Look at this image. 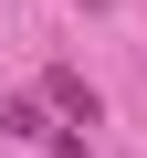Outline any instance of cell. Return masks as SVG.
I'll list each match as a JSON object with an SVG mask.
<instances>
[{
	"mask_svg": "<svg viewBox=\"0 0 147 158\" xmlns=\"http://www.w3.org/2000/svg\"><path fill=\"white\" fill-rule=\"evenodd\" d=\"M42 106H53V116H74V137H95V116H105V106H95V85H84L74 63H53V74H42Z\"/></svg>",
	"mask_w": 147,
	"mask_h": 158,
	"instance_id": "cell-1",
	"label": "cell"
},
{
	"mask_svg": "<svg viewBox=\"0 0 147 158\" xmlns=\"http://www.w3.org/2000/svg\"><path fill=\"white\" fill-rule=\"evenodd\" d=\"M74 11H116V0H74Z\"/></svg>",
	"mask_w": 147,
	"mask_h": 158,
	"instance_id": "cell-3",
	"label": "cell"
},
{
	"mask_svg": "<svg viewBox=\"0 0 147 158\" xmlns=\"http://www.w3.org/2000/svg\"><path fill=\"white\" fill-rule=\"evenodd\" d=\"M0 127H11L21 148H53V127H42V95H21V106H11V116H0Z\"/></svg>",
	"mask_w": 147,
	"mask_h": 158,
	"instance_id": "cell-2",
	"label": "cell"
}]
</instances>
